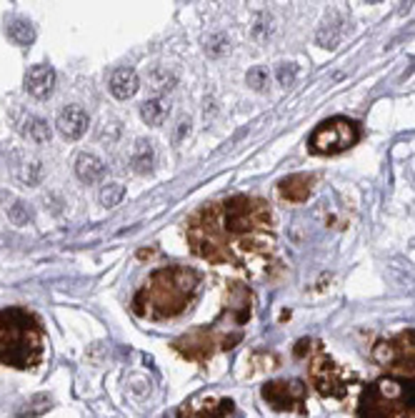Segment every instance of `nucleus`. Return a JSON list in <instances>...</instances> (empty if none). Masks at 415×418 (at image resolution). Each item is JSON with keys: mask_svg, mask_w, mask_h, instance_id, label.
<instances>
[{"mask_svg": "<svg viewBox=\"0 0 415 418\" xmlns=\"http://www.w3.org/2000/svg\"><path fill=\"white\" fill-rule=\"evenodd\" d=\"M273 15H268V13H260L258 15V21H256V25H253V38H256L258 43H263V41H268L270 35H273V30H276V25H273Z\"/></svg>", "mask_w": 415, "mask_h": 418, "instance_id": "aec40b11", "label": "nucleus"}, {"mask_svg": "<svg viewBox=\"0 0 415 418\" xmlns=\"http://www.w3.org/2000/svg\"><path fill=\"white\" fill-rule=\"evenodd\" d=\"M90 118L80 105H65L56 118V131L60 133L65 140H78L88 131Z\"/></svg>", "mask_w": 415, "mask_h": 418, "instance_id": "20e7f679", "label": "nucleus"}, {"mask_svg": "<svg viewBox=\"0 0 415 418\" xmlns=\"http://www.w3.org/2000/svg\"><path fill=\"white\" fill-rule=\"evenodd\" d=\"M278 191L283 196L285 200H291V203H303L308 196H311V178L308 176H288V178L280 180L278 185Z\"/></svg>", "mask_w": 415, "mask_h": 418, "instance_id": "9d476101", "label": "nucleus"}, {"mask_svg": "<svg viewBox=\"0 0 415 418\" xmlns=\"http://www.w3.org/2000/svg\"><path fill=\"white\" fill-rule=\"evenodd\" d=\"M18 131H21V136L25 138V140H30V143L35 145H43L50 140V125L38 116H23Z\"/></svg>", "mask_w": 415, "mask_h": 418, "instance_id": "f8f14e48", "label": "nucleus"}, {"mask_svg": "<svg viewBox=\"0 0 415 418\" xmlns=\"http://www.w3.org/2000/svg\"><path fill=\"white\" fill-rule=\"evenodd\" d=\"M5 35L13 45H18V48H28L30 43L35 41V28L28 18L13 15V18H8L5 21Z\"/></svg>", "mask_w": 415, "mask_h": 418, "instance_id": "1a4fd4ad", "label": "nucleus"}, {"mask_svg": "<svg viewBox=\"0 0 415 418\" xmlns=\"http://www.w3.org/2000/svg\"><path fill=\"white\" fill-rule=\"evenodd\" d=\"M168 116V105L160 101V98H150L146 103H140V118H143V123L146 125H153V128H158L163 125Z\"/></svg>", "mask_w": 415, "mask_h": 418, "instance_id": "4468645a", "label": "nucleus"}, {"mask_svg": "<svg viewBox=\"0 0 415 418\" xmlns=\"http://www.w3.org/2000/svg\"><path fill=\"white\" fill-rule=\"evenodd\" d=\"M131 165L133 171L140 173V176H148L153 171V165H155V148H153L150 140H146V138L135 140L131 151Z\"/></svg>", "mask_w": 415, "mask_h": 418, "instance_id": "9b49d317", "label": "nucleus"}, {"mask_svg": "<svg viewBox=\"0 0 415 418\" xmlns=\"http://www.w3.org/2000/svg\"><path fill=\"white\" fill-rule=\"evenodd\" d=\"M73 168H76V176L83 180L85 185L98 183V180L105 176V160L100 156H96V153H88V151L78 153Z\"/></svg>", "mask_w": 415, "mask_h": 418, "instance_id": "0eeeda50", "label": "nucleus"}, {"mask_svg": "<svg viewBox=\"0 0 415 418\" xmlns=\"http://www.w3.org/2000/svg\"><path fill=\"white\" fill-rule=\"evenodd\" d=\"M25 90L35 98H48L56 88V70L48 63H41V65H33V68L25 73V81H23Z\"/></svg>", "mask_w": 415, "mask_h": 418, "instance_id": "423d86ee", "label": "nucleus"}, {"mask_svg": "<svg viewBox=\"0 0 415 418\" xmlns=\"http://www.w3.org/2000/svg\"><path fill=\"white\" fill-rule=\"evenodd\" d=\"M108 88H111V93L118 98V101H128V98H133L138 93L140 78L133 68H118L113 70L111 81H108Z\"/></svg>", "mask_w": 415, "mask_h": 418, "instance_id": "6e6552de", "label": "nucleus"}, {"mask_svg": "<svg viewBox=\"0 0 415 418\" xmlns=\"http://www.w3.org/2000/svg\"><path fill=\"white\" fill-rule=\"evenodd\" d=\"M398 398H401L403 404L415 408V378H405L398 384Z\"/></svg>", "mask_w": 415, "mask_h": 418, "instance_id": "5701e85b", "label": "nucleus"}, {"mask_svg": "<svg viewBox=\"0 0 415 418\" xmlns=\"http://www.w3.org/2000/svg\"><path fill=\"white\" fill-rule=\"evenodd\" d=\"M233 411H236V408H233V401H221L218 406H208L205 411L198 413V418H228Z\"/></svg>", "mask_w": 415, "mask_h": 418, "instance_id": "4be33fe9", "label": "nucleus"}, {"mask_svg": "<svg viewBox=\"0 0 415 418\" xmlns=\"http://www.w3.org/2000/svg\"><path fill=\"white\" fill-rule=\"evenodd\" d=\"M125 196V188L120 183H105L98 193V200H100V206L103 208H115L123 200Z\"/></svg>", "mask_w": 415, "mask_h": 418, "instance_id": "dca6fc26", "label": "nucleus"}, {"mask_svg": "<svg viewBox=\"0 0 415 418\" xmlns=\"http://www.w3.org/2000/svg\"><path fill=\"white\" fill-rule=\"evenodd\" d=\"M120 133H123V125H120V121L111 118V121H103L100 131H98V140H103V143L113 145V143H118Z\"/></svg>", "mask_w": 415, "mask_h": 418, "instance_id": "6ab92c4d", "label": "nucleus"}, {"mask_svg": "<svg viewBox=\"0 0 415 418\" xmlns=\"http://www.w3.org/2000/svg\"><path fill=\"white\" fill-rule=\"evenodd\" d=\"M13 176L23 185H38L43 178V163L38 158H23L21 163L13 165Z\"/></svg>", "mask_w": 415, "mask_h": 418, "instance_id": "ddd939ff", "label": "nucleus"}, {"mask_svg": "<svg viewBox=\"0 0 415 418\" xmlns=\"http://www.w3.org/2000/svg\"><path fill=\"white\" fill-rule=\"evenodd\" d=\"M276 78H278V83H280L283 88H288V85H293V83H295V78H298V65H295V63H280V65H278V70H276Z\"/></svg>", "mask_w": 415, "mask_h": 418, "instance_id": "412c9836", "label": "nucleus"}, {"mask_svg": "<svg viewBox=\"0 0 415 418\" xmlns=\"http://www.w3.org/2000/svg\"><path fill=\"white\" fill-rule=\"evenodd\" d=\"M188 133H190V121H188V118H183V121L178 123V128H175L173 140H175V143H180V140H183V138H186Z\"/></svg>", "mask_w": 415, "mask_h": 418, "instance_id": "a878e982", "label": "nucleus"}, {"mask_svg": "<svg viewBox=\"0 0 415 418\" xmlns=\"http://www.w3.org/2000/svg\"><path fill=\"white\" fill-rule=\"evenodd\" d=\"M340 38H343V28L338 25V21H326L320 25V30L315 33V43H318L320 48H338Z\"/></svg>", "mask_w": 415, "mask_h": 418, "instance_id": "2eb2a0df", "label": "nucleus"}, {"mask_svg": "<svg viewBox=\"0 0 415 418\" xmlns=\"http://www.w3.org/2000/svg\"><path fill=\"white\" fill-rule=\"evenodd\" d=\"M245 83H248L250 88L256 90V93H263V90H268V83H270L268 68H263V65H256V68H250L248 76H245Z\"/></svg>", "mask_w": 415, "mask_h": 418, "instance_id": "a211bd4d", "label": "nucleus"}, {"mask_svg": "<svg viewBox=\"0 0 415 418\" xmlns=\"http://www.w3.org/2000/svg\"><path fill=\"white\" fill-rule=\"evenodd\" d=\"M198 273L193 268H163L158 273H153L148 286L138 293V298H148L146 313L155 315V318H166V315H175L186 309V303L190 301V293L198 288ZM143 313V315H146Z\"/></svg>", "mask_w": 415, "mask_h": 418, "instance_id": "f03ea898", "label": "nucleus"}, {"mask_svg": "<svg viewBox=\"0 0 415 418\" xmlns=\"http://www.w3.org/2000/svg\"><path fill=\"white\" fill-rule=\"evenodd\" d=\"M305 393L303 384L300 381H291V384H283V381H276V384H268L263 388V398L268 401L276 411H285L291 408L293 401H300Z\"/></svg>", "mask_w": 415, "mask_h": 418, "instance_id": "39448f33", "label": "nucleus"}, {"mask_svg": "<svg viewBox=\"0 0 415 418\" xmlns=\"http://www.w3.org/2000/svg\"><path fill=\"white\" fill-rule=\"evenodd\" d=\"M228 35H223V33H213V35H208L205 38V53L208 58H221V55L228 53Z\"/></svg>", "mask_w": 415, "mask_h": 418, "instance_id": "f3484780", "label": "nucleus"}, {"mask_svg": "<svg viewBox=\"0 0 415 418\" xmlns=\"http://www.w3.org/2000/svg\"><path fill=\"white\" fill-rule=\"evenodd\" d=\"M43 328L33 313L23 309L0 311V364L30 368L43 358Z\"/></svg>", "mask_w": 415, "mask_h": 418, "instance_id": "f257e3e1", "label": "nucleus"}, {"mask_svg": "<svg viewBox=\"0 0 415 418\" xmlns=\"http://www.w3.org/2000/svg\"><path fill=\"white\" fill-rule=\"evenodd\" d=\"M8 218L13 220L15 226H23V223H28L30 220V211L25 203H21V200H15L13 206L8 208Z\"/></svg>", "mask_w": 415, "mask_h": 418, "instance_id": "393cba45", "label": "nucleus"}, {"mask_svg": "<svg viewBox=\"0 0 415 418\" xmlns=\"http://www.w3.org/2000/svg\"><path fill=\"white\" fill-rule=\"evenodd\" d=\"M373 358L381 366H390L395 361V346L393 343H378L373 351Z\"/></svg>", "mask_w": 415, "mask_h": 418, "instance_id": "b1692460", "label": "nucleus"}, {"mask_svg": "<svg viewBox=\"0 0 415 418\" xmlns=\"http://www.w3.org/2000/svg\"><path fill=\"white\" fill-rule=\"evenodd\" d=\"M358 128L355 123L346 121V118H333V121H326L315 128L311 138V148L313 153H320V156H333V153H340L350 148L353 143H358Z\"/></svg>", "mask_w": 415, "mask_h": 418, "instance_id": "7ed1b4c3", "label": "nucleus"}]
</instances>
